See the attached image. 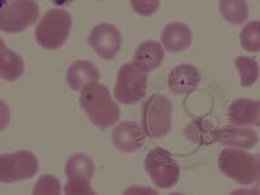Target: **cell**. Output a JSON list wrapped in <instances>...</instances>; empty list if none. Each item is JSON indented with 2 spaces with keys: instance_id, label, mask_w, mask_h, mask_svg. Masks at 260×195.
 I'll return each instance as SVG.
<instances>
[{
  "instance_id": "obj_1",
  "label": "cell",
  "mask_w": 260,
  "mask_h": 195,
  "mask_svg": "<svg viewBox=\"0 0 260 195\" xmlns=\"http://www.w3.org/2000/svg\"><path fill=\"white\" fill-rule=\"evenodd\" d=\"M80 107L95 126L110 129L120 120V106L110 89L99 81L86 85L80 91Z\"/></svg>"
},
{
  "instance_id": "obj_2",
  "label": "cell",
  "mask_w": 260,
  "mask_h": 195,
  "mask_svg": "<svg viewBox=\"0 0 260 195\" xmlns=\"http://www.w3.org/2000/svg\"><path fill=\"white\" fill-rule=\"evenodd\" d=\"M73 27V18L64 8H51L37 21L34 37L42 48L56 51L67 43Z\"/></svg>"
},
{
  "instance_id": "obj_3",
  "label": "cell",
  "mask_w": 260,
  "mask_h": 195,
  "mask_svg": "<svg viewBox=\"0 0 260 195\" xmlns=\"http://www.w3.org/2000/svg\"><path fill=\"white\" fill-rule=\"evenodd\" d=\"M217 164L222 175L242 186H248L259 181V156L250 154L247 150L232 147L224 148L220 152Z\"/></svg>"
},
{
  "instance_id": "obj_4",
  "label": "cell",
  "mask_w": 260,
  "mask_h": 195,
  "mask_svg": "<svg viewBox=\"0 0 260 195\" xmlns=\"http://www.w3.org/2000/svg\"><path fill=\"white\" fill-rule=\"evenodd\" d=\"M41 8L37 0H0V31L22 32L37 24Z\"/></svg>"
},
{
  "instance_id": "obj_5",
  "label": "cell",
  "mask_w": 260,
  "mask_h": 195,
  "mask_svg": "<svg viewBox=\"0 0 260 195\" xmlns=\"http://www.w3.org/2000/svg\"><path fill=\"white\" fill-rule=\"evenodd\" d=\"M173 103L168 96L154 94L142 107V129L151 139L164 138L172 129Z\"/></svg>"
},
{
  "instance_id": "obj_6",
  "label": "cell",
  "mask_w": 260,
  "mask_h": 195,
  "mask_svg": "<svg viewBox=\"0 0 260 195\" xmlns=\"http://www.w3.org/2000/svg\"><path fill=\"white\" fill-rule=\"evenodd\" d=\"M147 83L148 73L137 68L133 62H126L117 71L112 95L120 104H136L145 98Z\"/></svg>"
},
{
  "instance_id": "obj_7",
  "label": "cell",
  "mask_w": 260,
  "mask_h": 195,
  "mask_svg": "<svg viewBox=\"0 0 260 195\" xmlns=\"http://www.w3.org/2000/svg\"><path fill=\"white\" fill-rule=\"evenodd\" d=\"M145 171L159 189H172L180 180V166L166 148L156 147L148 151L145 157Z\"/></svg>"
},
{
  "instance_id": "obj_8",
  "label": "cell",
  "mask_w": 260,
  "mask_h": 195,
  "mask_svg": "<svg viewBox=\"0 0 260 195\" xmlns=\"http://www.w3.org/2000/svg\"><path fill=\"white\" fill-rule=\"evenodd\" d=\"M65 176L67 183L62 191L69 195H92L91 181L95 173V162L89 155L78 152L74 154L65 162Z\"/></svg>"
},
{
  "instance_id": "obj_9",
  "label": "cell",
  "mask_w": 260,
  "mask_h": 195,
  "mask_svg": "<svg viewBox=\"0 0 260 195\" xmlns=\"http://www.w3.org/2000/svg\"><path fill=\"white\" fill-rule=\"evenodd\" d=\"M39 172V160L29 150L0 155V183L30 180Z\"/></svg>"
},
{
  "instance_id": "obj_10",
  "label": "cell",
  "mask_w": 260,
  "mask_h": 195,
  "mask_svg": "<svg viewBox=\"0 0 260 195\" xmlns=\"http://www.w3.org/2000/svg\"><path fill=\"white\" fill-rule=\"evenodd\" d=\"M90 47L103 60H113L122 46L121 31L111 22H102L92 27L87 38Z\"/></svg>"
},
{
  "instance_id": "obj_11",
  "label": "cell",
  "mask_w": 260,
  "mask_h": 195,
  "mask_svg": "<svg viewBox=\"0 0 260 195\" xmlns=\"http://www.w3.org/2000/svg\"><path fill=\"white\" fill-rule=\"evenodd\" d=\"M112 142L120 152L132 154L141 150L146 142V134L137 122L125 121L117 122L112 130Z\"/></svg>"
},
{
  "instance_id": "obj_12",
  "label": "cell",
  "mask_w": 260,
  "mask_h": 195,
  "mask_svg": "<svg viewBox=\"0 0 260 195\" xmlns=\"http://www.w3.org/2000/svg\"><path fill=\"white\" fill-rule=\"evenodd\" d=\"M217 142L225 147L251 150L259 143V136L254 127H243L237 125H225L217 129Z\"/></svg>"
},
{
  "instance_id": "obj_13",
  "label": "cell",
  "mask_w": 260,
  "mask_h": 195,
  "mask_svg": "<svg viewBox=\"0 0 260 195\" xmlns=\"http://www.w3.org/2000/svg\"><path fill=\"white\" fill-rule=\"evenodd\" d=\"M229 121L237 126L259 127L260 125V103L256 99L240 98L234 101L228 108Z\"/></svg>"
},
{
  "instance_id": "obj_14",
  "label": "cell",
  "mask_w": 260,
  "mask_h": 195,
  "mask_svg": "<svg viewBox=\"0 0 260 195\" xmlns=\"http://www.w3.org/2000/svg\"><path fill=\"white\" fill-rule=\"evenodd\" d=\"M201 83V72L191 64H180L168 74V89L172 94L185 95Z\"/></svg>"
},
{
  "instance_id": "obj_15",
  "label": "cell",
  "mask_w": 260,
  "mask_h": 195,
  "mask_svg": "<svg viewBox=\"0 0 260 195\" xmlns=\"http://www.w3.org/2000/svg\"><path fill=\"white\" fill-rule=\"evenodd\" d=\"M192 31L183 22H169L160 34V43L168 52H182L192 45Z\"/></svg>"
},
{
  "instance_id": "obj_16",
  "label": "cell",
  "mask_w": 260,
  "mask_h": 195,
  "mask_svg": "<svg viewBox=\"0 0 260 195\" xmlns=\"http://www.w3.org/2000/svg\"><path fill=\"white\" fill-rule=\"evenodd\" d=\"M101 80V72L94 62L89 60H76L69 65L65 73L67 85L73 91H81L86 85Z\"/></svg>"
},
{
  "instance_id": "obj_17",
  "label": "cell",
  "mask_w": 260,
  "mask_h": 195,
  "mask_svg": "<svg viewBox=\"0 0 260 195\" xmlns=\"http://www.w3.org/2000/svg\"><path fill=\"white\" fill-rule=\"evenodd\" d=\"M166 57V50L157 41H145L137 47L133 55V64L141 71L150 73L159 68Z\"/></svg>"
},
{
  "instance_id": "obj_18",
  "label": "cell",
  "mask_w": 260,
  "mask_h": 195,
  "mask_svg": "<svg viewBox=\"0 0 260 195\" xmlns=\"http://www.w3.org/2000/svg\"><path fill=\"white\" fill-rule=\"evenodd\" d=\"M25 73V61L20 53L9 48L0 37V78L7 82H16Z\"/></svg>"
},
{
  "instance_id": "obj_19",
  "label": "cell",
  "mask_w": 260,
  "mask_h": 195,
  "mask_svg": "<svg viewBox=\"0 0 260 195\" xmlns=\"http://www.w3.org/2000/svg\"><path fill=\"white\" fill-rule=\"evenodd\" d=\"M217 129L210 120L203 117L194 118L187 124L183 134L190 142L198 146H210L217 142Z\"/></svg>"
},
{
  "instance_id": "obj_20",
  "label": "cell",
  "mask_w": 260,
  "mask_h": 195,
  "mask_svg": "<svg viewBox=\"0 0 260 195\" xmlns=\"http://www.w3.org/2000/svg\"><path fill=\"white\" fill-rule=\"evenodd\" d=\"M219 11L231 25H243L248 18L247 0H219Z\"/></svg>"
},
{
  "instance_id": "obj_21",
  "label": "cell",
  "mask_w": 260,
  "mask_h": 195,
  "mask_svg": "<svg viewBox=\"0 0 260 195\" xmlns=\"http://www.w3.org/2000/svg\"><path fill=\"white\" fill-rule=\"evenodd\" d=\"M234 65L240 74L242 87H250L257 82L260 69L256 60L250 56H238L234 60Z\"/></svg>"
},
{
  "instance_id": "obj_22",
  "label": "cell",
  "mask_w": 260,
  "mask_h": 195,
  "mask_svg": "<svg viewBox=\"0 0 260 195\" xmlns=\"http://www.w3.org/2000/svg\"><path fill=\"white\" fill-rule=\"evenodd\" d=\"M240 42L243 50L257 53L260 51V21H248L240 31Z\"/></svg>"
},
{
  "instance_id": "obj_23",
  "label": "cell",
  "mask_w": 260,
  "mask_h": 195,
  "mask_svg": "<svg viewBox=\"0 0 260 195\" xmlns=\"http://www.w3.org/2000/svg\"><path fill=\"white\" fill-rule=\"evenodd\" d=\"M61 182H60L59 178L52 175H42L37 180L34 189H32L34 195H59L61 194Z\"/></svg>"
},
{
  "instance_id": "obj_24",
  "label": "cell",
  "mask_w": 260,
  "mask_h": 195,
  "mask_svg": "<svg viewBox=\"0 0 260 195\" xmlns=\"http://www.w3.org/2000/svg\"><path fill=\"white\" fill-rule=\"evenodd\" d=\"M161 0H130V6L137 15L150 17L157 12Z\"/></svg>"
},
{
  "instance_id": "obj_25",
  "label": "cell",
  "mask_w": 260,
  "mask_h": 195,
  "mask_svg": "<svg viewBox=\"0 0 260 195\" xmlns=\"http://www.w3.org/2000/svg\"><path fill=\"white\" fill-rule=\"evenodd\" d=\"M11 118H12L11 107L8 106V103L6 101L0 99V133L4 132L9 126Z\"/></svg>"
},
{
  "instance_id": "obj_26",
  "label": "cell",
  "mask_w": 260,
  "mask_h": 195,
  "mask_svg": "<svg viewBox=\"0 0 260 195\" xmlns=\"http://www.w3.org/2000/svg\"><path fill=\"white\" fill-rule=\"evenodd\" d=\"M124 194H157V191L155 189H151V187H139V186H133L129 187L124 191Z\"/></svg>"
},
{
  "instance_id": "obj_27",
  "label": "cell",
  "mask_w": 260,
  "mask_h": 195,
  "mask_svg": "<svg viewBox=\"0 0 260 195\" xmlns=\"http://www.w3.org/2000/svg\"><path fill=\"white\" fill-rule=\"evenodd\" d=\"M74 0H51V3L56 7H67L73 3Z\"/></svg>"
}]
</instances>
